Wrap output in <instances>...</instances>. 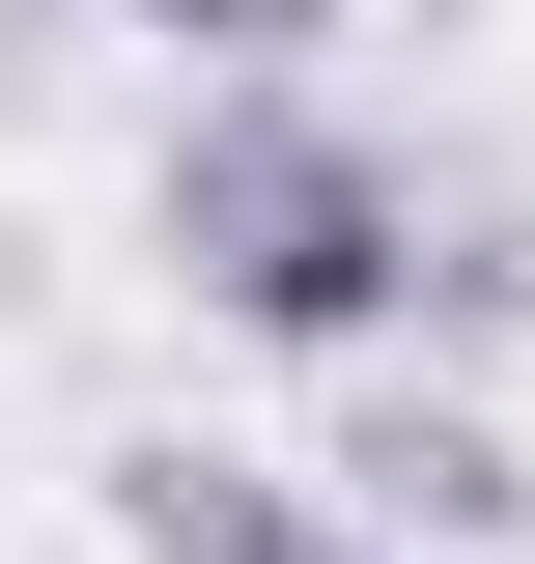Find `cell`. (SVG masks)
I'll use <instances>...</instances> for the list:
<instances>
[{
	"mask_svg": "<svg viewBox=\"0 0 535 564\" xmlns=\"http://www.w3.org/2000/svg\"><path fill=\"white\" fill-rule=\"evenodd\" d=\"M113 29H170V57H226V85H282V57L338 29V0H113Z\"/></svg>",
	"mask_w": 535,
	"mask_h": 564,
	"instance_id": "5",
	"label": "cell"
},
{
	"mask_svg": "<svg viewBox=\"0 0 535 564\" xmlns=\"http://www.w3.org/2000/svg\"><path fill=\"white\" fill-rule=\"evenodd\" d=\"M423 339H535V198H423V282H395V367Z\"/></svg>",
	"mask_w": 535,
	"mask_h": 564,
	"instance_id": "4",
	"label": "cell"
},
{
	"mask_svg": "<svg viewBox=\"0 0 535 564\" xmlns=\"http://www.w3.org/2000/svg\"><path fill=\"white\" fill-rule=\"evenodd\" d=\"M170 282H198L226 339H282V367H395V282H423V170L367 113H310V85H198L170 113Z\"/></svg>",
	"mask_w": 535,
	"mask_h": 564,
	"instance_id": "1",
	"label": "cell"
},
{
	"mask_svg": "<svg viewBox=\"0 0 535 564\" xmlns=\"http://www.w3.org/2000/svg\"><path fill=\"white\" fill-rule=\"evenodd\" d=\"M282 480H310L367 564H507L535 536V452L451 395V367H338V452H282Z\"/></svg>",
	"mask_w": 535,
	"mask_h": 564,
	"instance_id": "2",
	"label": "cell"
},
{
	"mask_svg": "<svg viewBox=\"0 0 535 564\" xmlns=\"http://www.w3.org/2000/svg\"><path fill=\"white\" fill-rule=\"evenodd\" d=\"M85 508H113V564H367L282 452H198V423H141V452H85Z\"/></svg>",
	"mask_w": 535,
	"mask_h": 564,
	"instance_id": "3",
	"label": "cell"
}]
</instances>
